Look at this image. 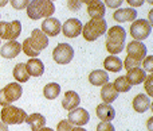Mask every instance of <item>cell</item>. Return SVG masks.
Segmentation results:
<instances>
[{"label": "cell", "instance_id": "21", "mask_svg": "<svg viewBox=\"0 0 153 131\" xmlns=\"http://www.w3.org/2000/svg\"><path fill=\"white\" fill-rule=\"evenodd\" d=\"M89 81L90 84H93L95 87H102L106 83H109V75L106 70L95 69L89 75Z\"/></svg>", "mask_w": 153, "mask_h": 131}, {"label": "cell", "instance_id": "27", "mask_svg": "<svg viewBox=\"0 0 153 131\" xmlns=\"http://www.w3.org/2000/svg\"><path fill=\"white\" fill-rule=\"evenodd\" d=\"M61 93V87L56 83H48L47 85L43 88V95H45L46 99L48 100H54L59 96Z\"/></svg>", "mask_w": 153, "mask_h": 131}, {"label": "cell", "instance_id": "41", "mask_svg": "<svg viewBox=\"0 0 153 131\" xmlns=\"http://www.w3.org/2000/svg\"><path fill=\"white\" fill-rule=\"evenodd\" d=\"M8 2H10V0H0V7H4V5H7Z\"/></svg>", "mask_w": 153, "mask_h": 131}, {"label": "cell", "instance_id": "40", "mask_svg": "<svg viewBox=\"0 0 153 131\" xmlns=\"http://www.w3.org/2000/svg\"><path fill=\"white\" fill-rule=\"evenodd\" d=\"M81 2V4H91V3H94V2H97V0H79Z\"/></svg>", "mask_w": 153, "mask_h": 131}, {"label": "cell", "instance_id": "7", "mask_svg": "<svg viewBox=\"0 0 153 131\" xmlns=\"http://www.w3.org/2000/svg\"><path fill=\"white\" fill-rule=\"evenodd\" d=\"M53 58L56 64L61 65L70 64L71 59L74 58V49L69 43H59L53 50Z\"/></svg>", "mask_w": 153, "mask_h": 131}, {"label": "cell", "instance_id": "42", "mask_svg": "<svg viewBox=\"0 0 153 131\" xmlns=\"http://www.w3.org/2000/svg\"><path fill=\"white\" fill-rule=\"evenodd\" d=\"M71 131H86V130H85L83 127H79V126H78V127H74V129H73Z\"/></svg>", "mask_w": 153, "mask_h": 131}, {"label": "cell", "instance_id": "35", "mask_svg": "<svg viewBox=\"0 0 153 131\" xmlns=\"http://www.w3.org/2000/svg\"><path fill=\"white\" fill-rule=\"evenodd\" d=\"M145 91H146V93L149 95V97H152L153 96V89H152V83H153V76L152 75H149V76H146L145 77Z\"/></svg>", "mask_w": 153, "mask_h": 131}, {"label": "cell", "instance_id": "16", "mask_svg": "<svg viewBox=\"0 0 153 131\" xmlns=\"http://www.w3.org/2000/svg\"><path fill=\"white\" fill-rule=\"evenodd\" d=\"M113 19L118 23L133 22L137 19V12H136L134 8H120L113 14Z\"/></svg>", "mask_w": 153, "mask_h": 131}, {"label": "cell", "instance_id": "38", "mask_svg": "<svg viewBox=\"0 0 153 131\" xmlns=\"http://www.w3.org/2000/svg\"><path fill=\"white\" fill-rule=\"evenodd\" d=\"M126 3L132 7H141L144 4V0H126Z\"/></svg>", "mask_w": 153, "mask_h": 131}, {"label": "cell", "instance_id": "24", "mask_svg": "<svg viewBox=\"0 0 153 131\" xmlns=\"http://www.w3.org/2000/svg\"><path fill=\"white\" fill-rule=\"evenodd\" d=\"M87 14H89L91 18H103L106 14V7L102 2L97 0V2L87 5Z\"/></svg>", "mask_w": 153, "mask_h": 131}, {"label": "cell", "instance_id": "22", "mask_svg": "<svg viewBox=\"0 0 153 131\" xmlns=\"http://www.w3.org/2000/svg\"><path fill=\"white\" fill-rule=\"evenodd\" d=\"M117 97H118V92L116 91L113 84L106 83L105 85H102V89H101V99L103 100V103L111 104L114 100H117Z\"/></svg>", "mask_w": 153, "mask_h": 131}, {"label": "cell", "instance_id": "17", "mask_svg": "<svg viewBox=\"0 0 153 131\" xmlns=\"http://www.w3.org/2000/svg\"><path fill=\"white\" fill-rule=\"evenodd\" d=\"M95 114L103 122H110L116 118V111L111 107L110 104H106V103H102V104L97 105V110H95Z\"/></svg>", "mask_w": 153, "mask_h": 131}, {"label": "cell", "instance_id": "37", "mask_svg": "<svg viewBox=\"0 0 153 131\" xmlns=\"http://www.w3.org/2000/svg\"><path fill=\"white\" fill-rule=\"evenodd\" d=\"M81 2L79 0H67V7L71 11H78L81 8Z\"/></svg>", "mask_w": 153, "mask_h": 131}, {"label": "cell", "instance_id": "2", "mask_svg": "<svg viewBox=\"0 0 153 131\" xmlns=\"http://www.w3.org/2000/svg\"><path fill=\"white\" fill-rule=\"evenodd\" d=\"M55 12L54 2L50 0H31L27 5V15L32 20L42 18H50Z\"/></svg>", "mask_w": 153, "mask_h": 131}, {"label": "cell", "instance_id": "4", "mask_svg": "<svg viewBox=\"0 0 153 131\" xmlns=\"http://www.w3.org/2000/svg\"><path fill=\"white\" fill-rule=\"evenodd\" d=\"M0 118H1L3 123H5L7 126L20 124L23 122H26L27 112L22 108L15 107V105H5V107H3L1 112H0Z\"/></svg>", "mask_w": 153, "mask_h": 131}, {"label": "cell", "instance_id": "9", "mask_svg": "<svg viewBox=\"0 0 153 131\" xmlns=\"http://www.w3.org/2000/svg\"><path fill=\"white\" fill-rule=\"evenodd\" d=\"M82 27L83 26H82V23H81L79 19L70 18L63 23L61 31L63 32V35L67 37V38H76L82 32Z\"/></svg>", "mask_w": 153, "mask_h": 131}, {"label": "cell", "instance_id": "46", "mask_svg": "<svg viewBox=\"0 0 153 131\" xmlns=\"http://www.w3.org/2000/svg\"><path fill=\"white\" fill-rule=\"evenodd\" d=\"M50 2H55V0H50Z\"/></svg>", "mask_w": 153, "mask_h": 131}, {"label": "cell", "instance_id": "47", "mask_svg": "<svg viewBox=\"0 0 153 131\" xmlns=\"http://www.w3.org/2000/svg\"><path fill=\"white\" fill-rule=\"evenodd\" d=\"M0 45H1V42H0Z\"/></svg>", "mask_w": 153, "mask_h": 131}, {"label": "cell", "instance_id": "33", "mask_svg": "<svg viewBox=\"0 0 153 131\" xmlns=\"http://www.w3.org/2000/svg\"><path fill=\"white\" fill-rule=\"evenodd\" d=\"M141 65V61H136V59L130 58V57H126V59H125V69L129 70V69H133V68H140Z\"/></svg>", "mask_w": 153, "mask_h": 131}, {"label": "cell", "instance_id": "43", "mask_svg": "<svg viewBox=\"0 0 153 131\" xmlns=\"http://www.w3.org/2000/svg\"><path fill=\"white\" fill-rule=\"evenodd\" d=\"M38 131H54L53 129H50V127H42L40 130H38Z\"/></svg>", "mask_w": 153, "mask_h": 131}, {"label": "cell", "instance_id": "14", "mask_svg": "<svg viewBox=\"0 0 153 131\" xmlns=\"http://www.w3.org/2000/svg\"><path fill=\"white\" fill-rule=\"evenodd\" d=\"M30 39H31L32 45H34V47L38 51L45 50V49L48 46V38H47V35H46L45 32H43L42 30H39V29L32 30Z\"/></svg>", "mask_w": 153, "mask_h": 131}, {"label": "cell", "instance_id": "45", "mask_svg": "<svg viewBox=\"0 0 153 131\" xmlns=\"http://www.w3.org/2000/svg\"><path fill=\"white\" fill-rule=\"evenodd\" d=\"M144 2H148L149 4H152V3H153V0H144Z\"/></svg>", "mask_w": 153, "mask_h": 131}, {"label": "cell", "instance_id": "32", "mask_svg": "<svg viewBox=\"0 0 153 131\" xmlns=\"http://www.w3.org/2000/svg\"><path fill=\"white\" fill-rule=\"evenodd\" d=\"M74 129V124L70 123L69 120H61L56 126V131H71Z\"/></svg>", "mask_w": 153, "mask_h": 131}, {"label": "cell", "instance_id": "20", "mask_svg": "<svg viewBox=\"0 0 153 131\" xmlns=\"http://www.w3.org/2000/svg\"><path fill=\"white\" fill-rule=\"evenodd\" d=\"M128 80V83L130 85H138L141 84L146 77V72L141 68H133V69H129L128 70V75L125 76Z\"/></svg>", "mask_w": 153, "mask_h": 131}, {"label": "cell", "instance_id": "10", "mask_svg": "<svg viewBox=\"0 0 153 131\" xmlns=\"http://www.w3.org/2000/svg\"><path fill=\"white\" fill-rule=\"evenodd\" d=\"M128 57L136 59V61H143L146 56V46L141 41H132L126 46Z\"/></svg>", "mask_w": 153, "mask_h": 131}, {"label": "cell", "instance_id": "34", "mask_svg": "<svg viewBox=\"0 0 153 131\" xmlns=\"http://www.w3.org/2000/svg\"><path fill=\"white\" fill-rule=\"evenodd\" d=\"M97 131H116L114 130V126L110 123V122H100L97 126Z\"/></svg>", "mask_w": 153, "mask_h": 131}, {"label": "cell", "instance_id": "6", "mask_svg": "<svg viewBox=\"0 0 153 131\" xmlns=\"http://www.w3.org/2000/svg\"><path fill=\"white\" fill-rule=\"evenodd\" d=\"M152 24L151 22L145 19H136L130 24V35L134 38V41H144L151 35Z\"/></svg>", "mask_w": 153, "mask_h": 131}, {"label": "cell", "instance_id": "19", "mask_svg": "<svg viewBox=\"0 0 153 131\" xmlns=\"http://www.w3.org/2000/svg\"><path fill=\"white\" fill-rule=\"evenodd\" d=\"M151 105H152V103H151L149 96H146V95H144V93H138L137 96L133 99V108H134V111L138 114H143V112H145V111H148L149 108H151Z\"/></svg>", "mask_w": 153, "mask_h": 131}, {"label": "cell", "instance_id": "44", "mask_svg": "<svg viewBox=\"0 0 153 131\" xmlns=\"http://www.w3.org/2000/svg\"><path fill=\"white\" fill-rule=\"evenodd\" d=\"M148 129L152 131V118H151V119H148Z\"/></svg>", "mask_w": 153, "mask_h": 131}, {"label": "cell", "instance_id": "13", "mask_svg": "<svg viewBox=\"0 0 153 131\" xmlns=\"http://www.w3.org/2000/svg\"><path fill=\"white\" fill-rule=\"evenodd\" d=\"M61 22L58 20L56 18H46L42 23V31L45 32L47 37H56V35L61 32Z\"/></svg>", "mask_w": 153, "mask_h": 131}, {"label": "cell", "instance_id": "1", "mask_svg": "<svg viewBox=\"0 0 153 131\" xmlns=\"http://www.w3.org/2000/svg\"><path fill=\"white\" fill-rule=\"evenodd\" d=\"M125 38H126V31L121 26H113L106 32V50L114 56L124 50L125 47Z\"/></svg>", "mask_w": 153, "mask_h": 131}, {"label": "cell", "instance_id": "39", "mask_svg": "<svg viewBox=\"0 0 153 131\" xmlns=\"http://www.w3.org/2000/svg\"><path fill=\"white\" fill-rule=\"evenodd\" d=\"M0 131H8V126L3 122H0Z\"/></svg>", "mask_w": 153, "mask_h": 131}, {"label": "cell", "instance_id": "28", "mask_svg": "<svg viewBox=\"0 0 153 131\" xmlns=\"http://www.w3.org/2000/svg\"><path fill=\"white\" fill-rule=\"evenodd\" d=\"M113 87L116 88V91L118 92H129L130 88H132V85H130L129 83H128L126 77L125 76H120V77L116 78V81L113 83Z\"/></svg>", "mask_w": 153, "mask_h": 131}, {"label": "cell", "instance_id": "30", "mask_svg": "<svg viewBox=\"0 0 153 131\" xmlns=\"http://www.w3.org/2000/svg\"><path fill=\"white\" fill-rule=\"evenodd\" d=\"M30 2H31V0H10L11 5H12L15 10H24V8H27Z\"/></svg>", "mask_w": 153, "mask_h": 131}, {"label": "cell", "instance_id": "8", "mask_svg": "<svg viewBox=\"0 0 153 131\" xmlns=\"http://www.w3.org/2000/svg\"><path fill=\"white\" fill-rule=\"evenodd\" d=\"M22 32V23L19 20H13L11 23L8 22H0V38L7 41H16V38Z\"/></svg>", "mask_w": 153, "mask_h": 131}, {"label": "cell", "instance_id": "5", "mask_svg": "<svg viewBox=\"0 0 153 131\" xmlns=\"http://www.w3.org/2000/svg\"><path fill=\"white\" fill-rule=\"evenodd\" d=\"M23 88L19 83H10L4 88L0 89V105H11V103L20 99Z\"/></svg>", "mask_w": 153, "mask_h": 131}, {"label": "cell", "instance_id": "25", "mask_svg": "<svg viewBox=\"0 0 153 131\" xmlns=\"http://www.w3.org/2000/svg\"><path fill=\"white\" fill-rule=\"evenodd\" d=\"M103 68H105V70H108V72L117 73L122 69V61L116 56H109V57H106L105 61H103Z\"/></svg>", "mask_w": 153, "mask_h": 131}, {"label": "cell", "instance_id": "11", "mask_svg": "<svg viewBox=\"0 0 153 131\" xmlns=\"http://www.w3.org/2000/svg\"><path fill=\"white\" fill-rule=\"evenodd\" d=\"M67 120H69L70 123H73L74 126L82 127L90 120V115L85 108L76 107V108H74V110H71L69 112V118H67Z\"/></svg>", "mask_w": 153, "mask_h": 131}, {"label": "cell", "instance_id": "36", "mask_svg": "<svg viewBox=\"0 0 153 131\" xmlns=\"http://www.w3.org/2000/svg\"><path fill=\"white\" fill-rule=\"evenodd\" d=\"M124 3V0H103V4L109 8H118Z\"/></svg>", "mask_w": 153, "mask_h": 131}, {"label": "cell", "instance_id": "12", "mask_svg": "<svg viewBox=\"0 0 153 131\" xmlns=\"http://www.w3.org/2000/svg\"><path fill=\"white\" fill-rule=\"evenodd\" d=\"M22 51V45L16 41H7L4 45L1 46L0 49V56L3 58H7V59H12L15 57H18Z\"/></svg>", "mask_w": 153, "mask_h": 131}, {"label": "cell", "instance_id": "26", "mask_svg": "<svg viewBox=\"0 0 153 131\" xmlns=\"http://www.w3.org/2000/svg\"><path fill=\"white\" fill-rule=\"evenodd\" d=\"M13 77H15V80L18 81V83H27V81L30 80V76L28 73H27V69H26V64H18L15 65V68H13V72H12Z\"/></svg>", "mask_w": 153, "mask_h": 131}, {"label": "cell", "instance_id": "29", "mask_svg": "<svg viewBox=\"0 0 153 131\" xmlns=\"http://www.w3.org/2000/svg\"><path fill=\"white\" fill-rule=\"evenodd\" d=\"M22 50H23L24 54H26V56H28L30 58H34V57L39 56V53H40V51H38L34 47V45H32V42H31V39H30V38H26V39H24V42L22 43Z\"/></svg>", "mask_w": 153, "mask_h": 131}, {"label": "cell", "instance_id": "3", "mask_svg": "<svg viewBox=\"0 0 153 131\" xmlns=\"http://www.w3.org/2000/svg\"><path fill=\"white\" fill-rule=\"evenodd\" d=\"M108 30V23L103 18H91L85 26L82 27V32L85 41L87 42H93V41L98 39L101 35L106 34Z\"/></svg>", "mask_w": 153, "mask_h": 131}, {"label": "cell", "instance_id": "31", "mask_svg": "<svg viewBox=\"0 0 153 131\" xmlns=\"http://www.w3.org/2000/svg\"><path fill=\"white\" fill-rule=\"evenodd\" d=\"M141 62H143L144 70L152 73V70H153V56H145V58H144Z\"/></svg>", "mask_w": 153, "mask_h": 131}, {"label": "cell", "instance_id": "18", "mask_svg": "<svg viewBox=\"0 0 153 131\" xmlns=\"http://www.w3.org/2000/svg\"><path fill=\"white\" fill-rule=\"evenodd\" d=\"M79 103H81L79 95L74 91H67L63 96V100H62V107H63V110L71 111V110H74V108L78 107Z\"/></svg>", "mask_w": 153, "mask_h": 131}, {"label": "cell", "instance_id": "15", "mask_svg": "<svg viewBox=\"0 0 153 131\" xmlns=\"http://www.w3.org/2000/svg\"><path fill=\"white\" fill-rule=\"evenodd\" d=\"M26 69L30 77H40L45 73V65L39 58L34 57L26 62Z\"/></svg>", "mask_w": 153, "mask_h": 131}, {"label": "cell", "instance_id": "23", "mask_svg": "<svg viewBox=\"0 0 153 131\" xmlns=\"http://www.w3.org/2000/svg\"><path fill=\"white\" fill-rule=\"evenodd\" d=\"M26 123L31 127L32 131H38L40 130L42 127H45L46 124V118L42 115V114H31V115H27L26 118Z\"/></svg>", "mask_w": 153, "mask_h": 131}]
</instances>
